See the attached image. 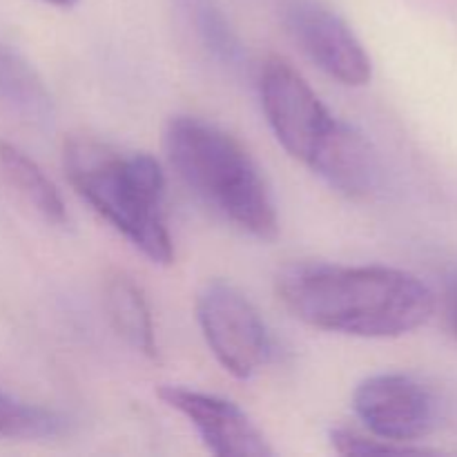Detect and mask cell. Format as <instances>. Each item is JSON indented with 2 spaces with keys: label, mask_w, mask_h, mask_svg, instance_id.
Returning <instances> with one entry per match:
<instances>
[{
  "label": "cell",
  "mask_w": 457,
  "mask_h": 457,
  "mask_svg": "<svg viewBox=\"0 0 457 457\" xmlns=\"http://www.w3.org/2000/svg\"><path fill=\"white\" fill-rule=\"evenodd\" d=\"M275 293L295 320L348 337H402L436 312L422 279L388 266L288 263L277 272Z\"/></svg>",
  "instance_id": "1"
},
{
  "label": "cell",
  "mask_w": 457,
  "mask_h": 457,
  "mask_svg": "<svg viewBox=\"0 0 457 457\" xmlns=\"http://www.w3.org/2000/svg\"><path fill=\"white\" fill-rule=\"evenodd\" d=\"M62 165L71 187L152 263L174 262L165 219V174L147 152H123L94 137H70Z\"/></svg>",
  "instance_id": "2"
},
{
  "label": "cell",
  "mask_w": 457,
  "mask_h": 457,
  "mask_svg": "<svg viewBox=\"0 0 457 457\" xmlns=\"http://www.w3.org/2000/svg\"><path fill=\"white\" fill-rule=\"evenodd\" d=\"M163 143L179 179L219 217L257 239L277 237L279 217L266 177L230 132L199 116H172Z\"/></svg>",
  "instance_id": "3"
},
{
  "label": "cell",
  "mask_w": 457,
  "mask_h": 457,
  "mask_svg": "<svg viewBox=\"0 0 457 457\" xmlns=\"http://www.w3.org/2000/svg\"><path fill=\"white\" fill-rule=\"evenodd\" d=\"M259 98L279 145L311 170H315L346 123L281 58H268L263 62L259 71Z\"/></svg>",
  "instance_id": "4"
},
{
  "label": "cell",
  "mask_w": 457,
  "mask_h": 457,
  "mask_svg": "<svg viewBox=\"0 0 457 457\" xmlns=\"http://www.w3.org/2000/svg\"><path fill=\"white\" fill-rule=\"evenodd\" d=\"M205 344L226 373L250 379L270 364L275 342L254 303L228 281H210L196 299Z\"/></svg>",
  "instance_id": "5"
},
{
  "label": "cell",
  "mask_w": 457,
  "mask_h": 457,
  "mask_svg": "<svg viewBox=\"0 0 457 457\" xmlns=\"http://www.w3.org/2000/svg\"><path fill=\"white\" fill-rule=\"evenodd\" d=\"M284 22L295 43L321 71L346 87H361L373 76V62L361 40L337 12L321 0H288Z\"/></svg>",
  "instance_id": "6"
},
{
  "label": "cell",
  "mask_w": 457,
  "mask_h": 457,
  "mask_svg": "<svg viewBox=\"0 0 457 457\" xmlns=\"http://www.w3.org/2000/svg\"><path fill=\"white\" fill-rule=\"evenodd\" d=\"M353 409L370 436L395 445H413L436 424L431 391L404 373L366 378L353 393Z\"/></svg>",
  "instance_id": "7"
},
{
  "label": "cell",
  "mask_w": 457,
  "mask_h": 457,
  "mask_svg": "<svg viewBox=\"0 0 457 457\" xmlns=\"http://www.w3.org/2000/svg\"><path fill=\"white\" fill-rule=\"evenodd\" d=\"M159 397L196 428L210 453L221 457H270L275 453L257 424L235 402L174 384L161 386Z\"/></svg>",
  "instance_id": "8"
},
{
  "label": "cell",
  "mask_w": 457,
  "mask_h": 457,
  "mask_svg": "<svg viewBox=\"0 0 457 457\" xmlns=\"http://www.w3.org/2000/svg\"><path fill=\"white\" fill-rule=\"evenodd\" d=\"M107 320L119 337H123L134 351L156 357V328L145 293L132 277L116 272L105 281L103 290Z\"/></svg>",
  "instance_id": "9"
},
{
  "label": "cell",
  "mask_w": 457,
  "mask_h": 457,
  "mask_svg": "<svg viewBox=\"0 0 457 457\" xmlns=\"http://www.w3.org/2000/svg\"><path fill=\"white\" fill-rule=\"evenodd\" d=\"M0 101L29 123L47 125L54 119V101L38 71L25 56L0 38Z\"/></svg>",
  "instance_id": "10"
},
{
  "label": "cell",
  "mask_w": 457,
  "mask_h": 457,
  "mask_svg": "<svg viewBox=\"0 0 457 457\" xmlns=\"http://www.w3.org/2000/svg\"><path fill=\"white\" fill-rule=\"evenodd\" d=\"M0 168L7 177L9 186L16 187L18 195L54 226H65L67 223V208L62 201L61 192L54 186L52 179L43 172L38 163L21 147L12 143L0 141Z\"/></svg>",
  "instance_id": "11"
},
{
  "label": "cell",
  "mask_w": 457,
  "mask_h": 457,
  "mask_svg": "<svg viewBox=\"0 0 457 457\" xmlns=\"http://www.w3.org/2000/svg\"><path fill=\"white\" fill-rule=\"evenodd\" d=\"M177 4L208 54L223 65H239L244 58V45L217 0H177Z\"/></svg>",
  "instance_id": "12"
},
{
  "label": "cell",
  "mask_w": 457,
  "mask_h": 457,
  "mask_svg": "<svg viewBox=\"0 0 457 457\" xmlns=\"http://www.w3.org/2000/svg\"><path fill=\"white\" fill-rule=\"evenodd\" d=\"M65 427L67 420L56 411L22 402L0 388V440H49Z\"/></svg>",
  "instance_id": "13"
},
{
  "label": "cell",
  "mask_w": 457,
  "mask_h": 457,
  "mask_svg": "<svg viewBox=\"0 0 457 457\" xmlns=\"http://www.w3.org/2000/svg\"><path fill=\"white\" fill-rule=\"evenodd\" d=\"M330 445L339 455H420L428 453L413 445H395V442L382 440L369 433H357L351 428H333L330 431Z\"/></svg>",
  "instance_id": "14"
},
{
  "label": "cell",
  "mask_w": 457,
  "mask_h": 457,
  "mask_svg": "<svg viewBox=\"0 0 457 457\" xmlns=\"http://www.w3.org/2000/svg\"><path fill=\"white\" fill-rule=\"evenodd\" d=\"M449 326H451V333H453V337L457 339V286L453 288V293H451V299H449Z\"/></svg>",
  "instance_id": "15"
},
{
  "label": "cell",
  "mask_w": 457,
  "mask_h": 457,
  "mask_svg": "<svg viewBox=\"0 0 457 457\" xmlns=\"http://www.w3.org/2000/svg\"><path fill=\"white\" fill-rule=\"evenodd\" d=\"M45 3L56 4V7H70V4H74L76 0H45Z\"/></svg>",
  "instance_id": "16"
}]
</instances>
